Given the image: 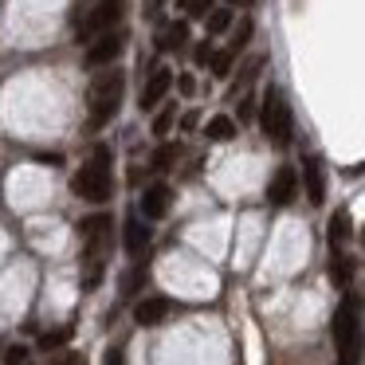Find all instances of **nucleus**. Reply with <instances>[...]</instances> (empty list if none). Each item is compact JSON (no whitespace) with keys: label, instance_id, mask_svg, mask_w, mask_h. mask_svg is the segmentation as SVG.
I'll return each instance as SVG.
<instances>
[{"label":"nucleus","instance_id":"obj_1","mask_svg":"<svg viewBox=\"0 0 365 365\" xmlns=\"http://www.w3.org/2000/svg\"><path fill=\"white\" fill-rule=\"evenodd\" d=\"M334 346H338V365H361V299L346 294L341 307L334 310Z\"/></svg>","mask_w":365,"mask_h":365},{"label":"nucleus","instance_id":"obj_2","mask_svg":"<svg viewBox=\"0 0 365 365\" xmlns=\"http://www.w3.org/2000/svg\"><path fill=\"white\" fill-rule=\"evenodd\" d=\"M71 189L75 197L91 200V205H106L114 192V181H110V150L106 145H95L91 161H83L79 173L71 177Z\"/></svg>","mask_w":365,"mask_h":365},{"label":"nucleus","instance_id":"obj_3","mask_svg":"<svg viewBox=\"0 0 365 365\" xmlns=\"http://www.w3.org/2000/svg\"><path fill=\"white\" fill-rule=\"evenodd\" d=\"M255 122H259L263 138H267L271 145H291V138H294V118H291V106H287L283 87H267L259 110H255Z\"/></svg>","mask_w":365,"mask_h":365},{"label":"nucleus","instance_id":"obj_4","mask_svg":"<svg viewBox=\"0 0 365 365\" xmlns=\"http://www.w3.org/2000/svg\"><path fill=\"white\" fill-rule=\"evenodd\" d=\"M122 91H126V75H122L118 67L95 75V83H91V95H87V103H91V130H103L106 122L118 114Z\"/></svg>","mask_w":365,"mask_h":365},{"label":"nucleus","instance_id":"obj_5","mask_svg":"<svg viewBox=\"0 0 365 365\" xmlns=\"http://www.w3.org/2000/svg\"><path fill=\"white\" fill-rule=\"evenodd\" d=\"M118 16H122V0H95L87 12L79 16V40H95V36H103V32H110L114 24H118Z\"/></svg>","mask_w":365,"mask_h":365},{"label":"nucleus","instance_id":"obj_6","mask_svg":"<svg viewBox=\"0 0 365 365\" xmlns=\"http://www.w3.org/2000/svg\"><path fill=\"white\" fill-rule=\"evenodd\" d=\"M122 48H126V36L110 28V32H103V36H95V40H91L87 59H83V63H87V67H106V63H114V59H118Z\"/></svg>","mask_w":365,"mask_h":365},{"label":"nucleus","instance_id":"obj_7","mask_svg":"<svg viewBox=\"0 0 365 365\" xmlns=\"http://www.w3.org/2000/svg\"><path fill=\"white\" fill-rule=\"evenodd\" d=\"M294 192H299V173H294L291 165H279L275 177H271V185H267V200L275 208H283L294 200Z\"/></svg>","mask_w":365,"mask_h":365},{"label":"nucleus","instance_id":"obj_8","mask_svg":"<svg viewBox=\"0 0 365 365\" xmlns=\"http://www.w3.org/2000/svg\"><path fill=\"white\" fill-rule=\"evenodd\" d=\"M302 185H307L310 205H322L326 200V173H322V158H318V153H307V158H302Z\"/></svg>","mask_w":365,"mask_h":365},{"label":"nucleus","instance_id":"obj_9","mask_svg":"<svg viewBox=\"0 0 365 365\" xmlns=\"http://www.w3.org/2000/svg\"><path fill=\"white\" fill-rule=\"evenodd\" d=\"M169 205H173V189L169 185H145V192H142V216L145 220H161V216L169 212Z\"/></svg>","mask_w":365,"mask_h":365},{"label":"nucleus","instance_id":"obj_10","mask_svg":"<svg viewBox=\"0 0 365 365\" xmlns=\"http://www.w3.org/2000/svg\"><path fill=\"white\" fill-rule=\"evenodd\" d=\"M169 87H173V71H165V67H158V71L150 75V83H145V91H142V110H158L161 106V98L169 95Z\"/></svg>","mask_w":365,"mask_h":365},{"label":"nucleus","instance_id":"obj_11","mask_svg":"<svg viewBox=\"0 0 365 365\" xmlns=\"http://www.w3.org/2000/svg\"><path fill=\"white\" fill-rule=\"evenodd\" d=\"M169 310H173V302L161 299V294H153V299H142L134 307V322L138 326H158V322H165Z\"/></svg>","mask_w":365,"mask_h":365},{"label":"nucleus","instance_id":"obj_12","mask_svg":"<svg viewBox=\"0 0 365 365\" xmlns=\"http://www.w3.org/2000/svg\"><path fill=\"white\" fill-rule=\"evenodd\" d=\"M145 247H150V228H145L138 216H130V220H126V252L134 255V259H142Z\"/></svg>","mask_w":365,"mask_h":365},{"label":"nucleus","instance_id":"obj_13","mask_svg":"<svg viewBox=\"0 0 365 365\" xmlns=\"http://www.w3.org/2000/svg\"><path fill=\"white\" fill-rule=\"evenodd\" d=\"M185 43H189V24H185V20L165 24V28L158 32V48H161V51H181Z\"/></svg>","mask_w":365,"mask_h":365},{"label":"nucleus","instance_id":"obj_14","mask_svg":"<svg viewBox=\"0 0 365 365\" xmlns=\"http://www.w3.org/2000/svg\"><path fill=\"white\" fill-rule=\"evenodd\" d=\"M326 240H330V252L346 247V240H349V212L346 208H338V212L330 216V224H326Z\"/></svg>","mask_w":365,"mask_h":365},{"label":"nucleus","instance_id":"obj_15","mask_svg":"<svg viewBox=\"0 0 365 365\" xmlns=\"http://www.w3.org/2000/svg\"><path fill=\"white\" fill-rule=\"evenodd\" d=\"M205 134H208V142H232L236 138V118L232 114H216V118H208Z\"/></svg>","mask_w":365,"mask_h":365},{"label":"nucleus","instance_id":"obj_16","mask_svg":"<svg viewBox=\"0 0 365 365\" xmlns=\"http://www.w3.org/2000/svg\"><path fill=\"white\" fill-rule=\"evenodd\" d=\"M330 279L338 287H349V279H354V263L341 255V247H338V252H330Z\"/></svg>","mask_w":365,"mask_h":365},{"label":"nucleus","instance_id":"obj_17","mask_svg":"<svg viewBox=\"0 0 365 365\" xmlns=\"http://www.w3.org/2000/svg\"><path fill=\"white\" fill-rule=\"evenodd\" d=\"M232 28V9H212L208 12V36H220Z\"/></svg>","mask_w":365,"mask_h":365},{"label":"nucleus","instance_id":"obj_18","mask_svg":"<svg viewBox=\"0 0 365 365\" xmlns=\"http://www.w3.org/2000/svg\"><path fill=\"white\" fill-rule=\"evenodd\" d=\"M255 110H259V103L252 98V91H244L240 95V106H236V122L244 126V122H255Z\"/></svg>","mask_w":365,"mask_h":365},{"label":"nucleus","instance_id":"obj_19","mask_svg":"<svg viewBox=\"0 0 365 365\" xmlns=\"http://www.w3.org/2000/svg\"><path fill=\"white\" fill-rule=\"evenodd\" d=\"M173 118H177V106H161V110H158V118H153V134H158V138H165L169 130H173Z\"/></svg>","mask_w":365,"mask_h":365},{"label":"nucleus","instance_id":"obj_20","mask_svg":"<svg viewBox=\"0 0 365 365\" xmlns=\"http://www.w3.org/2000/svg\"><path fill=\"white\" fill-rule=\"evenodd\" d=\"M208 67H212V75H216V79H224V75L232 71V51H228V48H224V51H212Z\"/></svg>","mask_w":365,"mask_h":365},{"label":"nucleus","instance_id":"obj_21","mask_svg":"<svg viewBox=\"0 0 365 365\" xmlns=\"http://www.w3.org/2000/svg\"><path fill=\"white\" fill-rule=\"evenodd\" d=\"M67 338H71V326H59V330H48V334L40 338V349H59Z\"/></svg>","mask_w":365,"mask_h":365},{"label":"nucleus","instance_id":"obj_22","mask_svg":"<svg viewBox=\"0 0 365 365\" xmlns=\"http://www.w3.org/2000/svg\"><path fill=\"white\" fill-rule=\"evenodd\" d=\"M252 28H255V24H252V20H247V16H244V20H240V28H236V36H232V48H228V51H232V56H236V51H240V48H247V40H252Z\"/></svg>","mask_w":365,"mask_h":365},{"label":"nucleus","instance_id":"obj_23","mask_svg":"<svg viewBox=\"0 0 365 365\" xmlns=\"http://www.w3.org/2000/svg\"><path fill=\"white\" fill-rule=\"evenodd\" d=\"M181 12L185 16H208L212 12V0H181Z\"/></svg>","mask_w":365,"mask_h":365},{"label":"nucleus","instance_id":"obj_24","mask_svg":"<svg viewBox=\"0 0 365 365\" xmlns=\"http://www.w3.org/2000/svg\"><path fill=\"white\" fill-rule=\"evenodd\" d=\"M177 153H181V145H161L158 158H153V169H169L177 161Z\"/></svg>","mask_w":365,"mask_h":365},{"label":"nucleus","instance_id":"obj_25","mask_svg":"<svg viewBox=\"0 0 365 365\" xmlns=\"http://www.w3.org/2000/svg\"><path fill=\"white\" fill-rule=\"evenodd\" d=\"M177 87H181L177 95H185V98H192V95H197V79H192L189 71H185V75H177Z\"/></svg>","mask_w":365,"mask_h":365},{"label":"nucleus","instance_id":"obj_26","mask_svg":"<svg viewBox=\"0 0 365 365\" xmlns=\"http://www.w3.org/2000/svg\"><path fill=\"white\" fill-rule=\"evenodd\" d=\"M4 365H28V349L24 346H12L9 354H4Z\"/></svg>","mask_w":365,"mask_h":365},{"label":"nucleus","instance_id":"obj_27","mask_svg":"<svg viewBox=\"0 0 365 365\" xmlns=\"http://www.w3.org/2000/svg\"><path fill=\"white\" fill-rule=\"evenodd\" d=\"M192 56H197V59H192L197 67H208V59H212V48H208V43H197V48H192Z\"/></svg>","mask_w":365,"mask_h":365},{"label":"nucleus","instance_id":"obj_28","mask_svg":"<svg viewBox=\"0 0 365 365\" xmlns=\"http://www.w3.org/2000/svg\"><path fill=\"white\" fill-rule=\"evenodd\" d=\"M197 126H200V114L197 110H185L181 114V130H197Z\"/></svg>","mask_w":365,"mask_h":365},{"label":"nucleus","instance_id":"obj_29","mask_svg":"<svg viewBox=\"0 0 365 365\" xmlns=\"http://www.w3.org/2000/svg\"><path fill=\"white\" fill-rule=\"evenodd\" d=\"M56 365H87V357H83V354H67V357H59Z\"/></svg>","mask_w":365,"mask_h":365},{"label":"nucleus","instance_id":"obj_30","mask_svg":"<svg viewBox=\"0 0 365 365\" xmlns=\"http://www.w3.org/2000/svg\"><path fill=\"white\" fill-rule=\"evenodd\" d=\"M106 365H126V357H122V349H110V354H106Z\"/></svg>","mask_w":365,"mask_h":365},{"label":"nucleus","instance_id":"obj_31","mask_svg":"<svg viewBox=\"0 0 365 365\" xmlns=\"http://www.w3.org/2000/svg\"><path fill=\"white\" fill-rule=\"evenodd\" d=\"M161 4H165V0H145V16H158Z\"/></svg>","mask_w":365,"mask_h":365},{"label":"nucleus","instance_id":"obj_32","mask_svg":"<svg viewBox=\"0 0 365 365\" xmlns=\"http://www.w3.org/2000/svg\"><path fill=\"white\" fill-rule=\"evenodd\" d=\"M361 173H365V161H361V165H349L346 169V177H361Z\"/></svg>","mask_w":365,"mask_h":365},{"label":"nucleus","instance_id":"obj_33","mask_svg":"<svg viewBox=\"0 0 365 365\" xmlns=\"http://www.w3.org/2000/svg\"><path fill=\"white\" fill-rule=\"evenodd\" d=\"M361 247H365V232H361Z\"/></svg>","mask_w":365,"mask_h":365},{"label":"nucleus","instance_id":"obj_34","mask_svg":"<svg viewBox=\"0 0 365 365\" xmlns=\"http://www.w3.org/2000/svg\"><path fill=\"white\" fill-rule=\"evenodd\" d=\"M228 4H240V0H228Z\"/></svg>","mask_w":365,"mask_h":365}]
</instances>
